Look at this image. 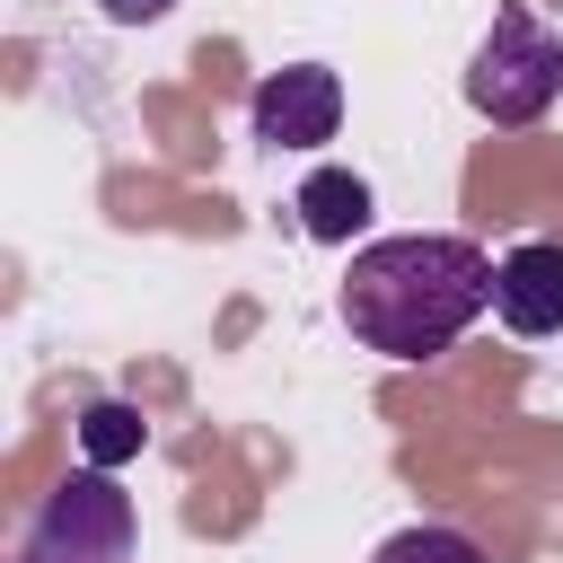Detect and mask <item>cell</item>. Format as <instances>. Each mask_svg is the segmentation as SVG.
Instances as JSON below:
<instances>
[{"instance_id": "8992f818", "label": "cell", "mask_w": 563, "mask_h": 563, "mask_svg": "<svg viewBox=\"0 0 563 563\" xmlns=\"http://www.w3.org/2000/svg\"><path fill=\"white\" fill-rule=\"evenodd\" d=\"M361 220H369V185H361L352 167H317V176L299 185V229H308L317 246H343Z\"/></svg>"}, {"instance_id": "5b68a950", "label": "cell", "mask_w": 563, "mask_h": 563, "mask_svg": "<svg viewBox=\"0 0 563 563\" xmlns=\"http://www.w3.org/2000/svg\"><path fill=\"white\" fill-rule=\"evenodd\" d=\"M493 317L510 334H563V246H510L493 273Z\"/></svg>"}, {"instance_id": "52a82bcc", "label": "cell", "mask_w": 563, "mask_h": 563, "mask_svg": "<svg viewBox=\"0 0 563 563\" xmlns=\"http://www.w3.org/2000/svg\"><path fill=\"white\" fill-rule=\"evenodd\" d=\"M369 563H484V545L466 537V528H440V519H422V528H396Z\"/></svg>"}, {"instance_id": "9c48e42d", "label": "cell", "mask_w": 563, "mask_h": 563, "mask_svg": "<svg viewBox=\"0 0 563 563\" xmlns=\"http://www.w3.org/2000/svg\"><path fill=\"white\" fill-rule=\"evenodd\" d=\"M97 9H106L114 26H150V18H167L176 0H97Z\"/></svg>"}, {"instance_id": "7a4b0ae2", "label": "cell", "mask_w": 563, "mask_h": 563, "mask_svg": "<svg viewBox=\"0 0 563 563\" xmlns=\"http://www.w3.org/2000/svg\"><path fill=\"white\" fill-rule=\"evenodd\" d=\"M132 554H141L132 493H114L106 466H79V475H62L44 493V510L26 519L9 563H132Z\"/></svg>"}, {"instance_id": "277c9868", "label": "cell", "mask_w": 563, "mask_h": 563, "mask_svg": "<svg viewBox=\"0 0 563 563\" xmlns=\"http://www.w3.org/2000/svg\"><path fill=\"white\" fill-rule=\"evenodd\" d=\"M246 123H255L264 150H317V141H334V123H343V79H334L325 62L264 70L255 97H246Z\"/></svg>"}, {"instance_id": "ba28073f", "label": "cell", "mask_w": 563, "mask_h": 563, "mask_svg": "<svg viewBox=\"0 0 563 563\" xmlns=\"http://www.w3.org/2000/svg\"><path fill=\"white\" fill-rule=\"evenodd\" d=\"M79 449H88V466H123L141 449V413L132 405H88L79 413Z\"/></svg>"}, {"instance_id": "3957f363", "label": "cell", "mask_w": 563, "mask_h": 563, "mask_svg": "<svg viewBox=\"0 0 563 563\" xmlns=\"http://www.w3.org/2000/svg\"><path fill=\"white\" fill-rule=\"evenodd\" d=\"M554 88H563V35H545L519 0L493 9V35L466 62V106L484 123H537L554 106Z\"/></svg>"}, {"instance_id": "6da1fadb", "label": "cell", "mask_w": 563, "mask_h": 563, "mask_svg": "<svg viewBox=\"0 0 563 563\" xmlns=\"http://www.w3.org/2000/svg\"><path fill=\"white\" fill-rule=\"evenodd\" d=\"M493 273L501 264L475 238H369L343 273V325L387 361H431L493 308Z\"/></svg>"}]
</instances>
